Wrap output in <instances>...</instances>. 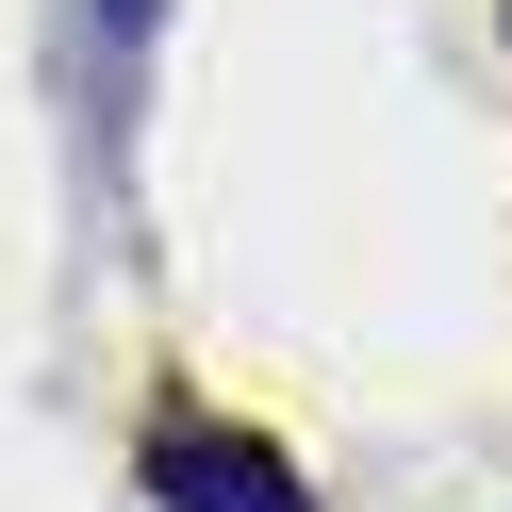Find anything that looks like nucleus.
Returning <instances> with one entry per match:
<instances>
[{"label": "nucleus", "mask_w": 512, "mask_h": 512, "mask_svg": "<svg viewBox=\"0 0 512 512\" xmlns=\"http://www.w3.org/2000/svg\"><path fill=\"white\" fill-rule=\"evenodd\" d=\"M133 496L149 512H314L298 463H281L265 430H215V413H166V430L133 446Z\"/></svg>", "instance_id": "1"}, {"label": "nucleus", "mask_w": 512, "mask_h": 512, "mask_svg": "<svg viewBox=\"0 0 512 512\" xmlns=\"http://www.w3.org/2000/svg\"><path fill=\"white\" fill-rule=\"evenodd\" d=\"M149 17H166V0H83V34H100V83H116V67L149 50Z\"/></svg>", "instance_id": "2"}]
</instances>
